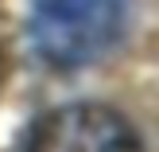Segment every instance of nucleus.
Returning <instances> with one entry per match:
<instances>
[{
  "mask_svg": "<svg viewBox=\"0 0 159 152\" xmlns=\"http://www.w3.org/2000/svg\"><path fill=\"white\" fill-rule=\"evenodd\" d=\"M128 27L132 0H35L31 8V47L62 70L113 55Z\"/></svg>",
  "mask_w": 159,
  "mask_h": 152,
  "instance_id": "obj_1",
  "label": "nucleus"
},
{
  "mask_svg": "<svg viewBox=\"0 0 159 152\" xmlns=\"http://www.w3.org/2000/svg\"><path fill=\"white\" fill-rule=\"evenodd\" d=\"M27 152H144L124 113L93 101L51 109L31 129Z\"/></svg>",
  "mask_w": 159,
  "mask_h": 152,
  "instance_id": "obj_2",
  "label": "nucleus"
},
{
  "mask_svg": "<svg viewBox=\"0 0 159 152\" xmlns=\"http://www.w3.org/2000/svg\"><path fill=\"white\" fill-rule=\"evenodd\" d=\"M4 82H8V55H4V47H0V90H4Z\"/></svg>",
  "mask_w": 159,
  "mask_h": 152,
  "instance_id": "obj_3",
  "label": "nucleus"
}]
</instances>
